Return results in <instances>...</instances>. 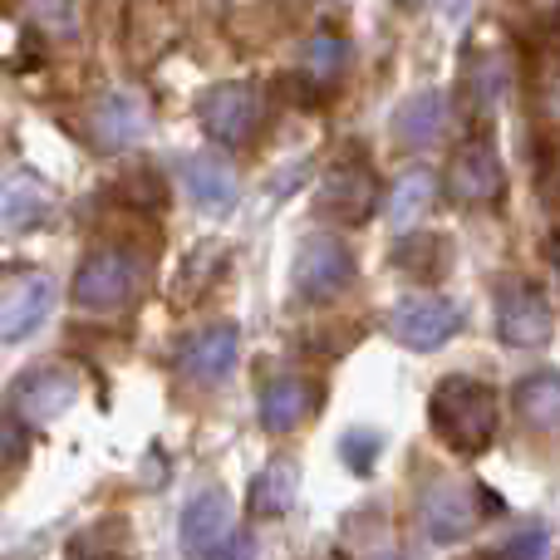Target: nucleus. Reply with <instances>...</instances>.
Returning <instances> with one entry per match:
<instances>
[{
  "mask_svg": "<svg viewBox=\"0 0 560 560\" xmlns=\"http://www.w3.org/2000/svg\"><path fill=\"white\" fill-rule=\"evenodd\" d=\"M404 5H418V0H404Z\"/></svg>",
  "mask_w": 560,
  "mask_h": 560,
  "instance_id": "32",
  "label": "nucleus"
},
{
  "mask_svg": "<svg viewBox=\"0 0 560 560\" xmlns=\"http://www.w3.org/2000/svg\"><path fill=\"white\" fill-rule=\"evenodd\" d=\"M69 560H89V556H84V551H74V556H69Z\"/></svg>",
  "mask_w": 560,
  "mask_h": 560,
  "instance_id": "30",
  "label": "nucleus"
},
{
  "mask_svg": "<svg viewBox=\"0 0 560 560\" xmlns=\"http://www.w3.org/2000/svg\"><path fill=\"white\" fill-rule=\"evenodd\" d=\"M261 428L266 433H295L300 423H305V413H310V388L300 384L295 374H280V378H271V384L261 388Z\"/></svg>",
  "mask_w": 560,
  "mask_h": 560,
  "instance_id": "17",
  "label": "nucleus"
},
{
  "mask_svg": "<svg viewBox=\"0 0 560 560\" xmlns=\"http://www.w3.org/2000/svg\"><path fill=\"white\" fill-rule=\"evenodd\" d=\"M546 541H551V536H546V526H532V532H516L512 541L502 546V560H541V556H546Z\"/></svg>",
  "mask_w": 560,
  "mask_h": 560,
  "instance_id": "27",
  "label": "nucleus"
},
{
  "mask_svg": "<svg viewBox=\"0 0 560 560\" xmlns=\"http://www.w3.org/2000/svg\"><path fill=\"white\" fill-rule=\"evenodd\" d=\"M138 280H143V261H138L128 246H104L94 252L74 276V305L89 315H118V310L133 305Z\"/></svg>",
  "mask_w": 560,
  "mask_h": 560,
  "instance_id": "2",
  "label": "nucleus"
},
{
  "mask_svg": "<svg viewBox=\"0 0 560 560\" xmlns=\"http://www.w3.org/2000/svg\"><path fill=\"white\" fill-rule=\"evenodd\" d=\"M315 207L325 217H335V222H345V226H364L378 207V177L369 173V163H359V158L335 163L325 173V183H319Z\"/></svg>",
  "mask_w": 560,
  "mask_h": 560,
  "instance_id": "7",
  "label": "nucleus"
},
{
  "mask_svg": "<svg viewBox=\"0 0 560 560\" xmlns=\"http://www.w3.org/2000/svg\"><path fill=\"white\" fill-rule=\"evenodd\" d=\"M447 192L467 207H487L506 192V167H502L497 143L487 133L467 138V143L453 153V163H447Z\"/></svg>",
  "mask_w": 560,
  "mask_h": 560,
  "instance_id": "5",
  "label": "nucleus"
},
{
  "mask_svg": "<svg viewBox=\"0 0 560 560\" xmlns=\"http://www.w3.org/2000/svg\"><path fill=\"white\" fill-rule=\"evenodd\" d=\"M183 192L192 197L197 212L207 217H232L242 202V183H236V167L222 153H192L183 158Z\"/></svg>",
  "mask_w": 560,
  "mask_h": 560,
  "instance_id": "11",
  "label": "nucleus"
},
{
  "mask_svg": "<svg viewBox=\"0 0 560 560\" xmlns=\"http://www.w3.org/2000/svg\"><path fill=\"white\" fill-rule=\"evenodd\" d=\"M39 212H45V197H39L35 187H15V197L0 207L5 226H30V217H39Z\"/></svg>",
  "mask_w": 560,
  "mask_h": 560,
  "instance_id": "25",
  "label": "nucleus"
},
{
  "mask_svg": "<svg viewBox=\"0 0 560 560\" xmlns=\"http://www.w3.org/2000/svg\"><path fill=\"white\" fill-rule=\"evenodd\" d=\"M384 560H408V556H384Z\"/></svg>",
  "mask_w": 560,
  "mask_h": 560,
  "instance_id": "31",
  "label": "nucleus"
},
{
  "mask_svg": "<svg viewBox=\"0 0 560 560\" xmlns=\"http://www.w3.org/2000/svg\"><path fill=\"white\" fill-rule=\"evenodd\" d=\"M457 325H463V310H457L453 300H443V295L404 300V305L394 310V319H388V329H394L398 345L418 349V354H433V349H443L447 339L457 335Z\"/></svg>",
  "mask_w": 560,
  "mask_h": 560,
  "instance_id": "8",
  "label": "nucleus"
},
{
  "mask_svg": "<svg viewBox=\"0 0 560 560\" xmlns=\"http://www.w3.org/2000/svg\"><path fill=\"white\" fill-rule=\"evenodd\" d=\"M428 423L457 457H482L497 443V423H502L497 388L472 374H447L428 398Z\"/></svg>",
  "mask_w": 560,
  "mask_h": 560,
  "instance_id": "1",
  "label": "nucleus"
},
{
  "mask_svg": "<svg viewBox=\"0 0 560 560\" xmlns=\"http://www.w3.org/2000/svg\"><path fill=\"white\" fill-rule=\"evenodd\" d=\"M148 133V104L138 94H108L94 114V138L98 148H133Z\"/></svg>",
  "mask_w": 560,
  "mask_h": 560,
  "instance_id": "16",
  "label": "nucleus"
},
{
  "mask_svg": "<svg viewBox=\"0 0 560 560\" xmlns=\"http://www.w3.org/2000/svg\"><path fill=\"white\" fill-rule=\"evenodd\" d=\"M428 256H447V242H443V236L418 232V236H408V242L394 246L398 271H408V276H443V266L428 261Z\"/></svg>",
  "mask_w": 560,
  "mask_h": 560,
  "instance_id": "21",
  "label": "nucleus"
},
{
  "mask_svg": "<svg viewBox=\"0 0 560 560\" xmlns=\"http://www.w3.org/2000/svg\"><path fill=\"white\" fill-rule=\"evenodd\" d=\"M207 560H256V536L246 532V526H232V532L212 546V556Z\"/></svg>",
  "mask_w": 560,
  "mask_h": 560,
  "instance_id": "28",
  "label": "nucleus"
},
{
  "mask_svg": "<svg viewBox=\"0 0 560 560\" xmlns=\"http://www.w3.org/2000/svg\"><path fill=\"white\" fill-rule=\"evenodd\" d=\"M79 404V374L65 364H39L15 384V413L25 423H55Z\"/></svg>",
  "mask_w": 560,
  "mask_h": 560,
  "instance_id": "10",
  "label": "nucleus"
},
{
  "mask_svg": "<svg viewBox=\"0 0 560 560\" xmlns=\"http://www.w3.org/2000/svg\"><path fill=\"white\" fill-rule=\"evenodd\" d=\"M345 55H349V49L339 45V39H315V45L305 49V65H310V74L335 79L339 69H345Z\"/></svg>",
  "mask_w": 560,
  "mask_h": 560,
  "instance_id": "24",
  "label": "nucleus"
},
{
  "mask_svg": "<svg viewBox=\"0 0 560 560\" xmlns=\"http://www.w3.org/2000/svg\"><path fill=\"white\" fill-rule=\"evenodd\" d=\"M55 300H59V290L49 276H25L20 285H10L0 295V345H20V339L35 335L55 315Z\"/></svg>",
  "mask_w": 560,
  "mask_h": 560,
  "instance_id": "12",
  "label": "nucleus"
},
{
  "mask_svg": "<svg viewBox=\"0 0 560 560\" xmlns=\"http://www.w3.org/2000/svg\"><path fill=\"white\" fill-rule=\"evenodd\" d=\"M378 453H384V438H378L374 428H345V433H339V457H345V467L354 477L374 472Z\"/></svg>",
  "mask_w": 560,
  "mask_h": 560,
  "instance_id": "22",
  "label": "nucleus"
},
{
  "mask_svg": "<svg viewBox=\"0 0 560 560\" xmlns=\"http://www.w3.org/2000/svg\"><path fill=\"white\" fill-rule=\"evenodd\" d=\"M482 487H457V482H433L423 497V532L433 546H453L482 526Z\"/></svg>",
  "mask_w": 560,
  "mask_h": 560,
  "instance_id": "6",
  "label": "nucleus"
},
{
  "mask_svg": "<svg viewBox=\"0 0 560 560\" xmlns=\"http://www.w3.org/2000/svg\"><path fill=\"white\" fill-rule=\"evenodd\" d=\"M300 497V472L290 463H266L252 477V512L256 516H285Z\"/></svg>",
  "mask_w": 560,
  "mask_h": 560,
  "instance_id": "19",
  "label": "nucleus"
},
{
  "mask_svg": "<svg viewBox=\"0 0 560 560\" xmlns=\"http://www.w3.org/2000/svg\"><path fill=\"white\" fill-rule=\"evenodd\" d=\"M551 261H556V271H560V236L551 242Z\"/></svg>",
  "mask_w": 560,
  "mask_h": 560,
  "instance_id": "29",
  "label": "nucleus"
},
{
  "mask_svg": "<svg viewBox=\"0 0 560 560\" xmlns=\"http://www.w3.org/2000/svg\"><path fill=\"white\" fill-rule=\"evenodd\" d=\"M236 354H242V335L236 325H207L177 349V369H183L192 384H222L226 374L236 369Z\"/></svg>",
  "mask_w": 560,
  "mask_h": 560,
  "instance_id": "13",
  "label": "nucleus"
},
{
  "mask_svg": "<svg viewBox=\"0 0 560 560\" xmlns=\"http://www.w3.org/2000/svg\"><path fill=\"white\" fill-rule=\"evenodd\" d=\"M232 532V502H226L222 487H207L192 502L183 506V522H177V546L187 560H207L212 546Z\"/></svg>",
  "mask_w": 560,
  "mask_h": 560,
  "instance_id": "14",
  "label": "nucleus"
},
{
  "mask_svg": "<svg viewBox=\"0 0 560 560\" xmlns=\"http://www.w3.org/2000/svg\"><path fill=\"white\" fill-rule=\"evenodd\" d=\"M512 404L532 428H546V433L560 428V369H536V374H526L522 384H516Z\"/></svg>",
  "mask_w": 560,
  "mask_h": 560,
  "instance_id": "18",
  "label": "nucleus"
},
{
  "mask_svg": "<svg viewBox=\"0 0 560 560\" xmlns=\"http://www.w3.org/2000/svg\"><path fill=\"white\" fill-rule=\"evenodd\" d=\"M30 438H25V423L10 413H0V467H15L20 457H25Z\"/></svg>",
  "mask_w": 560,
  "mask_h": 560,
  "instance_id": "26",
  "label": "nucleus"
},
{
  "mask_svg": "<svg viewBox=\"0 0 560 560\" xmlns=\"http://www.w3.org/2000/svg\"><path fill=\"white\" fill-rule=\"evenodd\" d=\"M25 15L35 20V25L55 30V35L74 30V5H69V0H25Z\"/></svg>",
  "mask_w": 560,
  "mask_h": 560,
  "instance_id": "23",
  "label": "nucleus"
},
{
  "mask_svg": "<svg viewBox=\"0 0 560 560\" xmlns=\"http://www.w3.org/2000/svg\"><path fill=\"white\" fill-rule=\"evenodd\" d=\"M497 335H502L512 349L551 345L556 310H551V300L541 295V285H536V280L506 276L502 285H497Z\"/></svg>",
  "mask_w": 560,
  "mask_h": 560,
  "instance_id": "3",
  "label": "nucleus"
},
{
  "mask_svg": "<svg viewBox=\"0 0 560 560\" xmlns=\"http://www.w3.org/2000/svg\"><path fill=\"white\" fill-rule=\"evenodd\" d=\"M433 197H438V183H433V173H408V177H398L394 183V197H388V217H394V226H404V232H413L418 222L428 217V207H433Z\"/></svg>",
  "mask_w": 560,
  "mask_h": 560,
  "instance_id": "20",
  "label": "nucleus"
},
{
  "mask_svg": "<svg viewBox=\"0 0 560 560\" xmlns=\"http://www.w3.org/2000/svg\"><path fill=\"white\" fill-rule=\"evenodd\" d=\"M197 114H202V128L212 143L236 148L252 138L256 118H261V94H256V84H217L202 94Z\"/></svg>",
  "mask_w": 560,
  "mask_h": 560,
  "instance_id": "9",
  "label": "nucleus"
},
{
  "mask_svg": "<svg viewBox=\"0 0 560 560\" xmlns=\"http://www.w3.org/2000/svg\"><path fill=\"white\" fill-rule=\"evenodd\" d=\"M447 128V94L443 89H423V94H408L394 114V138L404 148H428L438 143Z\"/></svg>",
  "mask_w": 560,
  "mask_h": 560,
  "instance_id": "15",
  "label": "nucleus"
},
{
  "mask_svg": "<svg viewBox=\"0 0 560 560\" xmlns=\"http://www.w3.org/2000/svg\"><path fill=\"white\" fill-rule=\"evenodd\" d=\"M290 280H295L300 300L325 305V300L345 295V290L354 285V256H349V246L335 242V236H305L295 252V266H290Z\"/></svg>",
  "mask_w": 560,
  "mask_h": 560,
  "instance_id": "4",
  "label": "nucleus"
}]
</instances>
